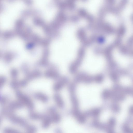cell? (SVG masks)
Wrapping results in <instances>:
<instances>
[{"label": "cell", "mask_w": 133, "mask_h": 133, "mask_svg": "<svg viewBox=\"0 0 133 133\" xmlns=\"http://www.w3.org/2000/svg\"><path fill=\"white\" fill-rule=\"evenodd\" d=\"M16 95L18 100L24 105L26 106L30 110L33 109L34 107V104L28 96L19 91H16Z\"/></svg>", "instance_id": "1"}, {"label": "cell", "mask_w": 133, "mask_h": 133, "mask_svg": "<svg viewBox=\"0 0 133 133\" xmlns=\"http://www.w3.org/2000/svg\"><path fill=\"white\" fill-rule=\"evenodd\" d=\"M6 116L11 122L19 125L24 128L25 129L29 125L24 119L15 115L13 112L9 114Z\"/></svg>", "instance_id": "2"}, {"label": "cell", "mask_w": 133, "mask_h": 133, "mask_svg": "<svg viewBox=\"0 0 133 133\" xmlns=\"http://www.w3.org/2000/svg\"><path fill=\"white\" fill-rule=\"evenodd\" d=\"M128 0H121L118 5L116 7L109 6L108 11L115 14H117L121 12L125 8Z\"/></svg>", "instance_id": "3"}, {"label": "cell", "mask_w": 133, "mask_h": 133, "mask_svg": "<svg viewBox=\"0 0 133 133\" xmlns=\"http://www.w3.org/2000/svg\"><path fill=\"white\" fill-rule=\"evenodd\" d=\"M48 112L52 122L56 123L59 121L60 119V116L56 112L54 108L52 107L49 108L48 109Z\"/></svg>", "instance_id": "4"}, {"label": "cell", "mask_w": 133, "mask_h": 133, "mask_svg": "<svg viewBox=\"0 0 133 133\" xmlns=\"http://www.w3.org/2000/svg\"><path fill=\"white\" fill-rule=\"evenodd\" d=\"M42 126L44 129H46L50 126L52 122L50 117L49 114H43L42 117L41 119Z\"/></svg>", "instance_id": "5"}, {"label": "cell", "mask_w": 133, "mask_h": 133, "mask_svg": "<svg viewBox=\"0 0 133 133\" xmlns=\"http://www.w3.org/2000/svg\"><path fill=\"white\" fill-rule=\"evenodd\" d=\"M116 119L114 118H110L108 123L106 124L105 129L108 132H114V128L116 124Z\"/></svg>", "instance_id": "6"}, {"label": "cell", "mask_w": 133, "mask_h": 133, "mask_svg": "<svg viewBox=\"0 0 133 133\" xmlns=\"http://www.w3.org/2000/svg\"><path fill=\"white\" fill-rule=\"evenodd\" d=\"M33 96L35 98L43 102H48L49 98L45 94L41 92H37L34 93Z\"/></svg>", "instance_id": "7"}, {"label": "cell", "mask_w": 133, "mask_h": 133, "mask_svg": "<svg viewBox=\"0 0 133 133\" xmlns=\"http://www.w3.org/2000/svg\"><path fill=\"white\" fill-rule=\"evenodd\" d=\"M24 105L19 101L10 102L8 107L9 109L13 111L14 110L21 109L23 108Z\"/></svg>", "instance_id": "8"}, {"label": "cell", "mask_w": 133, "mask_h": 133, "mask_svg": "<svg viewBox=\"0 0 133 133\" xmlns=\"http://www.w3.org/2000/svg\"><path fill=\"white\" fill-rule=\"evenodd\" d=\"M54 98L57 106L60 108L64 106V103L61 96L58 94L54 95Z\"/></svg>", "instance_id": "9"}, {"label": "cell", "mask_w": 133, "mask_h": 133, "mask_svg": "<svg viewBox=\"0 0 133 133\" xmlns=\"http://www.w3.org/2000/svg\"><path fill=\"white\" fill-rule=\"evenodd\" d=\"M43 114L31 111L29 113V116L32 119L34 120H41Z\"/></svg>", "instance_id": "10"}, {"label": "cell", "mask_w": 133, "mask_h": 133, "mask_svg": "<svg viewBox=\"0 0 133 133\" xmlns=\"http://www.w3.org/2000/svg\"><path fill=\"white\" fill-rule=\"evenodd\" d=\"M66 81L64 80H62L55 83L53 86V89L56 91H58L60 90L64 85Z\"/></svg>", "instance_id": "11"}, {"label": "cell", "mask_w": 133, "mask_h": 133, "mask_svg": "<svg viewBox=\"0 0 133 133\" xmlns=\"http://www.w3.org/2000/svg\"><path fill=\"white\" fill-rule=\"evenodd\" d=\"M3 132L5 133H17L19 132L17 130L11 128H6L3 130Z\"/></svg>", "instance_id": "12"}, {"label": "cell", "mask_w": 133, "mask_h": 133, "mask_svg": "<svg viewBox=\"0 0 133 133\" xmlns=\"http://www.w3.org/2000/svg\"><path fill=\"white\" fill-rule=\"evenodd\" d=\"M111 109L112 111L116 113L119 112L120 110L119 105L116 103H114L111 106Z\"/></svg>", "instance_id": "13"}, {"label": "cell", "mask_w": 133, "mask_h": 133, "mask_svg": "<svg viewBox=\"0 0 133 133\" xmlns=\"http://www.w3.org/2000/svg\"><path fill=\"white\" fill-rule=\"evenodd\" d=\"M25 130L28 132H34L36 131V129L34 126L29 124Z\"/></svg>", "instance_id": "14"}, {"label": "cell", "mask_w": 133, "mask_h": 133, "mask_svg": "<svg viewBox=\"0 0 133 133\" xmlns=\"http://www.w3.org/2000/svg\"><path fill=\"white\" fill-rule=\"evenodd\" d=\"M122 129L125 132H132L133 131L129 126L126 124H124L123 125Z\"/></svg>", "instance_id": "15"}, {"label": "cell", "mask_w": 133, "mask_h": 133, "mask_svg": "<svg viewBox=\"0 0 133 133\" xmlns=\"http://www.w3.org/2000/svg\"><path fill=\"white\" fill-rule=\"evenodd\" d=\"M8 100L7 98L4 96H1L0 97V103L2 105L5 104Z\"/></svg>", "instance_id": "16"}, {"label": "cell", "mask_w": 133, "mask_h": 133, "mask_svg": "<svg viewBox=\"0 0 133 133\" xmlns=\"http://www.w3.org/2000/svg\"><path fill=\"white\" fill-rule=\"evenodd\" d=\"M5 82V79L4 78H1L0 81V87L1 88L4 86Z\"/></svg>", "instance_id": "17"}, {"label": "cell", "mask_w": 133, "mask_h": 133, "mask_svg": "<svg viewBox=\"0 0 133 133\" xmlns=\"http://www.w3.org/2000/svg\"><path fill=\"white\" fill-rule=\"evenodd\" d=\"M106 1L109 4V6H112L115 2V0H106Z\"/></svg>", "instance_id": "18"}, {"label": "cell", "mask_w": 133, "mask_h": 133, "mask_svg": "<svg viewBox=\"0 0 133 133\" xmlns=\"http://www.w3.org/2000/svg\"><path fill=\"white\" fill-rule=\"evenodd\" d=\"M129 112L130 114L133 115V105L131 106L129 108Z\"/></svg>", "instance_id": "19"}]
</instances>
